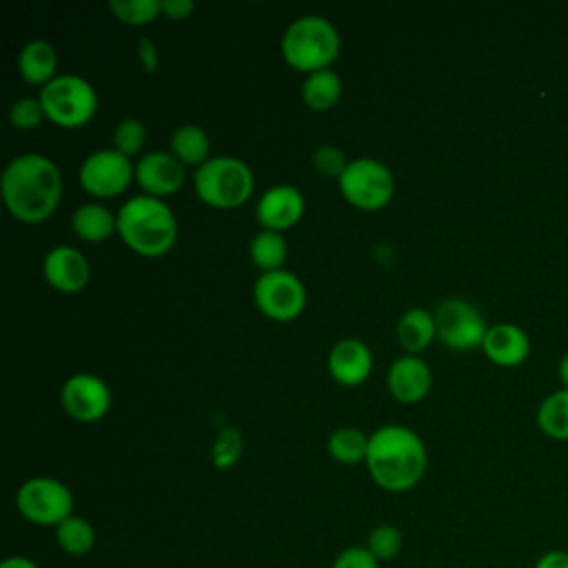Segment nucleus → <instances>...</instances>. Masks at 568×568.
<instances>
[{
  "instance_id": "6e6552de",
  "label": "nucleus",
  "mask_w": 568,
  "mask_h": 568,
  "mask_svg": "<svg viewBox=\"0 0 568 568\" xmlns=\"http://www.w3.org/2000/svg\"><path fill=\"white\" fill-rule=\"evenodd\" d=\"M16 508L27 521L55 528L73 515V493L55 477H29L16 493Z\"/></svg>"
},
{
  "instance_id": "20e7f679",
  "label": "nucleus",
  "mask_w": 568,
  "mask_h": 568,
  "mask_svg": "<svg viewBox=\"0 0 568 568\" xmlns=\"http://www.w3.org/2000/svg\"><path fill=\"white\" fill-rule=\"evenodd\" d=\"M342 49L337 27L320 13L295 18L282 33L280 51L284 62L302 73L331 69Z\"/></svg>"
},
{
  "instance_id": "58836bf2",
  "label": "nucleus",
  "mask_w": 568,
  "mask_h": 568,
  "mask_svg": "<svg viewBox=\"0 0 568 568\" xmlns=\"http://www.w3.org/2000/svg\"><path fill=\"white\" fill-rule=\"evenodd\" d=\"M557 373H559V379H561V384L568 388V353L561 357Z\"/></svg>"
},
{
  "instance_id": "f03ea898",
  "label": "nucleus",
  "mask_w": 568,
  "mask_h": 568,
  "mask_svg": "<svg viewBox=\"0 0 568 568\" xmlns=\"http://www.w3.org/2000/svg\"><path fill=\"white\" fill-rule=\"evenodd\" d=\"M366 470L371 479L388 493L415 488L428 466L424 439L404 424H384L368 435Z\"/></svg>"
},
{
  "instance_id": "4be33fe9",
  "label": "nucleus",
  "mask_w": 568,
  "mask_h": 568,
  "mask_svg": "<svg viewBox=\"0 0 568 568\" xmlns=\"http://www.w3.org/2000/svg\"><path fill=\"white\" fill-rule=\"evenodd\" d=\"M184 166H202L211 158V140L209 133L197 124H180L171 133V149H169Z\"/></svg>"
},
{
  "instance_id": "0eeeda50",
  "label": "nucleus",
  "mask_w": 568,
  "mask_h": 568,
  "mask_svg": "<svg viewBox=\"0 0 568 568\" xmlns=\"http://www.w3.org/2000/svg\"><path fill=\"white\" fill-rule=\"evenodd\" d=\"M344 200L359 211L384 209L395 193L393 171L377 158H355L337 180Z\"/></svg>"
},
{
  "instance_id": "7c9ffc66",
  "label": "nucleus",
  "mask_w": 568,
  "mask_h": 568,
  "mask_svg": "<svg viewBox=\"0 0 568 568\" xmlns=\"http://www.w3.org/2000/svg\"><path fill=\"white\" fill-rule=\"evenodd\" d=\"M146 144V126L138 118H124L113 129V149L126 158L142 155Z\"/></svg>"
},
{
  "instance_id": "4468645a",
  "label": "nucleus",
  "mask_w": 568,
  "mask_h": 568,
  "mask_svg": "<svg viewBox=\"0 0 568 568\" xmlns=\"http://www.w3.org/2000/svg\"><path fill=\"white\" fill-rule=\"evenodd\" d=\"M42 275L58 293H80L91 280V264L87 255L69 244L51 246L42 257Z\"/></svg>"
},
{
  "instance_id": "aec40b11",
  "label": "nucleus",
  "mask_w": 568,
  "mask_h": 568,
  "mask_svg": "<svg viewBox=\"0 0 568 568\" xmlns=\"http://www.w3.org/2000/svg\"><path fill=\"white\" fill-rule=\"evenodd\" d=\"M73 233L89 244L118 235V215L102 202H84L71 213Z\"/></svg>"
},
{
  "instance_id": "4c0bfd02",
  "label": "nucleus",
  "mask_w": 568,
  "mask_h": 568,
  "mask_svg": "<svg viewBox=\"0 0 568 568\" xmlns=\"http://www.w3.org/2000/svg\"><path fill=\"white\" fill-rule=\"evenodd\" d=\"M0 568H40L33 559L24 557V555H13V557H7Z\"/></svg>"
},
{
  "instance_id": "c85d7f7f",
  "label": "nucleus",
  "mask_w": 568,
  "mask_h": 568,
  "mask_svg": "<svg viewBox=\"0 0 568 568\" xmlns=\"http://www.w3.org/2000/svg\"><path fill=\"white\" fill-rule=\"evenodd\" d=\"M244 450V439L242 433L235 426H224L211 446V462L217 470H229L233 468Z\"/></svg>"
},
{
  "instance_id": "ddd939ff",
  "label": "nucleus",
  "mask_w": 568,
  "mask_h": 568,
  "mask_svg": "<svg viewBox=\"0 0 568 568\" xmlns=\"http://www.w3.org/2000/svg\"><path fill=\"white\" fill-rule=\"evenodd\" d=\"M186 166L171 151H149L135 160V184L144 195L169 197L182 189Z\"/></svg>"
},
{
  "instance_id": "bb28decb",
  "label": "nucleus",
  "mask_w": 568,
  "mask_h": 568,
  "mask_svg": "<svg viewBox=\"0 0 568 568\" xmlns=\"http://www.w3.org/2000/svg\"><path fill=\"white\" fill-rule=\"evenodd\" d=\"M55 541L67 555L80 557L95 546V530L84 517L71 515L55 526Z\"/></svg>"
},
{
  "instance_id": "473e14b6",
  "label": "nucleus",
  "mask_w": 568,
  "mask_h": 568,
  "mask_svg": "<svg viewBox=\"0 0 568 568\" xmlns=\"http://www.w3.org/2000/svg\"><path fill=\"white\" fill-rule=\"evenodd\" d=\"M348 162H351V160L346 158V153H344L339 146H335V144H320V146L313 151V155H311L313 169H315L320 175L333 178V180H339V178H342V173L346 171Z\"/></svg>"
},
{
  "instance_id": "dca6fc26",
  "label": "nucleus",
  "mask_w": 568,
  "mask_h": 568,
  "mask_svg": "<svg viewBox=\"0 0 568 568\" xmlns=\"http://www.w3.org/2000/svg\"><path fill=\"white\" fill-rule=\"evenodd\" d=\"M326 368L337 384L359 386L373 371V353L359 337H342L331 346Z\"/></svg>"
},
{
  "instance_id": "c756f323",
  "label": "nucleus",
  "mask_w": 568,
  "mask_h": 568,
  "mask_svg": "<svg viewBox=\"0 0 568 568\" xmlns=\"http://www.w3.org/2000/svg\"><path fill=\"white\" fill-rule=\"evenodd\" d=\"M404 546V535L397 526L393 524H379L375 526L368 537H366V550L382 564V561H390L399 555Z\"/></svg>"
},
{
  "instance_id": "e433bc0d",
  "label": "nucleus",
  "mask_w": 568,
  "mask_h": 568,
  "mask_svg": "<svg viewBox=\"0 0 568 568\" xmlns=\"http://www.w3.org/2000/svg\"><path fill=\"white\" fill-rule=\"evenodd\" d=\"M532 568H568V550H546L537 557Z\"/></svg>"
},
{
  "instance_id": "2eb2a0df",
  "label": "nucleus",
  "mask_w": 568,
  "mask_h": 568,
  "mask_svg": "<svg viewBox=\"0 0 568 568\" xmlns=\"http://www.w3.org/2000/svg\"><path fill=\"white\" fill-rule=\"evenodd\" d=\"M304 209H306V202L297 186L273 184L260 195L255 204V217L262 229L284 233L302 220Z\"/></svg>"
},
{
  "instance_id": "5701e85b",
  "label": "nucleus",
  "mask_w": 568,
  "mask_h": 568,
  "mask_svg": "<svg viewBox=\"0 0 568 568\" xmlns=\"http://www.w3.org/2000/svg\"><path fill=\"white\" fill-rule=\"evenodd\" d=\"M342 98V78L333 69L304 75L302 100L311 111H331Z\"/></svg>"
},
{
  "instance_id": "7ed1b4c3",
  "label": "nucleus",
  "mask_w": 568,
  "mask_h": 568,
  "mask_svg": "<svg viewBox=\"0 0 568 568\" xmlns=\"http://www.w3.org/2000/svg\"><path fill=\"white\" fill-rule=\"evenodd\" d=\"M118 237L142 257H162L178 242V217L173 209L151 195H133L115 211Z\"/></svg>"
},
{
  "instance_id": "a211bd4d",
  "label": "nucleus",
  "mask_w": 568,
  "mask_h": 568,
  "mask_svg": "<svg viewBox=\"0 0 568 568\" xmlns=\"http://www.w3.org/2000/svg\"><path fill=\"white\" fill-rule=\"evenodd\" d=\"M484 355L504 368L519 366L528 353H530V339L524 328L510 322H499L488 326L484 344H481Z\"/></svg>"
},
{
  "instance_id": "9b49d317",
  "label": "nucleus",
  "mask_w": 568,
  "mask_h": 568,
  "mask_svg": "<svg viewBox=\"0 0 568 568\" xmlns=\"http://www.w3.org/2000/svg\"><path fill=\"white\" fill-rule=\"evenodd\" d=\"M437 342H442L450 351H473L481 348L486 337V320L470 302L462 297H448L437 304L433 311Z\"/></svg>"
},
{
  "instance_id": "f257e3e1",
  "label": "nucleus",
  "mask_w": 568,
  "mask_h": 568,
  "mask_svg": "<svg viewBox=\"0 0 568 568\" xmlns=\"http://www.w3.org/2000/svg\"><path fill=\"white\" fill-rule=\"evenodd\" d=\"M62 186L58 164L42 153H20L11 158L0 178L7 211L24 224L49 220L60 206Z\"/></svg>"
},
{
  "instance_id": "c9c22d12",
  "label": "nucleus",
  "mask_w": 568,
  "mask_h": 568,
  "mask_svg": "<svg viewBox=\"0 0 568 568\" xmlns=\"http://www.w3.org/2000/svg\"><path fill=\"white\" fill-rule=\"evenodd\" d=\"M193 11V0H162V16L169 20H186Z\"/></svg>"
},
{
  "instance_id": "a878e982",
  "label": "nucleus",
  "mask_w": 568,
  "mask_h": 568,
  "mask_svg": "<svg viewBox=\"0 0 568 568\" xmlns=\"http://www.w3.org/2000/svg\"><path fill=\"white\" fill-rule=\"evenodd\" d=\"M539 430L559 442H568V388L548 395L537 408Z\"/></svg>"
},
{
  "instance_id": "393cba45",
  "label": "nucleus",
  "mask_w": 568,
  "mask_h": 568,
  "mask_svg": "<svg viewBox=\"0 0 568 568\" xmlns=\"http://www.w3.org/2000/svg\"><path fill=\"white\" fill-rule=\"evenodd\" d=\"M326 448L337 464H344V466L364 464L368 453V435L355 426H339L328 435Z\"/></svg>"
},
{
  "instance_id": "f704fd0d",
  "label": "nucleus",
  "mask_w": 568,
  "mask_h": 568,
  "mask_svg": "<svg viewBox=\"0 0 568 568\" xmlns=\"http://www.w3.org/2000/svg\"><path fill=\"white\" fill-rule=\"evenodd\" d=\"M138 62L146 73H155L160 67V53L153 40L149 38H140L138 40Z\"/></svg>"
},
{
  "instance_id": "72a5a7b5",
  "label": "nucleus",
  "mask_w": 568,
  "mask_h": 568,
  "mask_svg": "<svg viewBox=\"0 0 568 568\" xmlns=\"http://www.w3.org/2000/svg\"><path fill=\"white\" fill-rule=\"evenodd\" d=\"M331 568H379V561L366 550V546H348L333 559Z\"/></svg>"
},
{
  "instance_id": "423d86ee",
  "label": "nucleus",
  "mask_w": 568,
  "mask_h": 568,
  "mask_svg": "<svg viewBox=\"0 0 568 568\" xmlns=\"http://www.w3.org/2000/svg\"><path fill=\"white\" fill-rule=\"evenodd\" d=\"M38 100L47 120L60 129H82L98 111L95 87L78 73H58L38 91Z\"/></svg>"
},
{
  "instance_id": "9d476101",
  "label": "nucleus",
  "mask_w": 568,
  "mask_h": 568,
  "mask_svg": "<svg viewBox=\"0 0 568 568\" xmlns=\"http://www.w3.org/2000/svg\"><path fill=\"white\" fill-rule=\"evenodd\" d=\"M253 300L266 320L293 322L306 308V286L286 268L260 273L253 284Z\"/></svg>"
},
{
  "instance_id": "f8f14e48",
  "label": "nucleus",
  "mask_w": 568,
  "mask_h": 568,
  "mask_svg": "<svg viewBox=\"0 0 568 568\" xmlns=\"http://www.w3.org/2000/svg\"><path fill=\"white\" fill-rule=\"evenodd\" d=\"M111 388L95 373H73L60 388V404L64 413L82 424L102 419L111 410Z\"/></svg>"
},
{
  "instance_id": "6ab92c4d",
  "label": "nucleus",
  "mask_w": 568,
  "mask_h": 568,
  "mask_svg": "<svg viewBox=\"0 0 568 568\" xmlns=\"http://www.w3.org/2000/svg\"><path fill=\"white\" fill-rule=\"evenodd\" d=\"M18 73L31 87H44L58 75V51L49 40L33 38L18 53Z\"/></svg>"
},
{
  "instance_id": "cd10ccee",
  "label": "nucleus",
  "mask_w": 568,
  "mask_h": 568,
  "mask_svg": "<svg viewBox=\"0 0 568 568\" xmlns=\"http://www.w3.org/2000/svg\"><path fill=\"white\" fill-rule=\"evenodd\" d=\"M109 11L129 27H144L162 16V0H111Z\"/></svg>"
},
{
  "instance_id": "b1692460",
  "label": "nucleus",
  "mask_w": 568,
  "mask_h": 568,
  "mask_svg": "<svg viewBox=\"0 0 568 568\" xmlns=\"http://www.w3.org/2000/svg\"><path fill=\"white\" fill-rule=\"evenodd\" d=\"M286 257H288V242L284 233L262 229L248 242V260L260 273L284 268Z\"/></svg>"
},
{
  "instance_id": "1a4fd4ad",
  "label": "nucleus",
  "mask_w": 568,
  "mask_h": 568,
  "mask_svg": "<svg viewBox=\"0 0 568 568\" xmlns=\"http://www.w3.org/2000/svg\"><path fill=\"white\" fill-rule=\"evenodd\" d=\"M78 182L84 193L95 197V202L113 200L122 195L131 182H135V162H131V158L122 155L113 146L98 149L82 160L78 169Z\"/></svg>"
},
{
  "instance_id": "2f4dec72",
  "label": "nucleus",
  "mask_w": 568,
  "mask_h": 568,
  "mask_svg": "<svg viewBox=\"0 0 568 568\" xmlns=\"http://www.w3.org/2000/svg\"><path fill=\"white\" fill-rule=\"evenodd\" d=\"M44 120H47V115H44V109H42L38 95L36 98L22 95L9 104V122L18 131L38 129Z\"/></svg>"
},
{
  "instance_id": "412c9836",
  "label": "nucleus",
  "mask_w": 568,
  "mask_h": 568,
  "mask_svg": "<svg viewBox=\"0 0 568 568\" xmlns=\"http://www.w3.org/2000/svg\"><path fill=\"white\" fill-rule=\"evenodd\" d=\"M437 339L435 317L422 306H413L402 313L397 322V342L406 355H419Z\"/></svg>"
},
{
  "instance_id": "f3484780",
  "label": "nucleus",
  "mask_w": 568,
  "mask_h": 568,
  "mask_svg": "<svg viewBox=\"0 0 568 568\" xmlns=\"http://www.w3.org/2000/svg\"><path fill=\"white\" fill-rule=\"evenodd\" d=\"M433 384L430 366L419 355H399L386 371V388L402 404L422 402Z\"/></svg>"
},
{
  "instance_id": "39448f33",
  "label": "nucleus",
  "mask_w": 568,
  "mask_h": 568,
  "mask_svg": "<svg viewBox=\"0 0 568 568\" xmlns=\"http://www.w3.org/2000/svg\"><path fill=\"white\" fill-rule=\"evenodd\" d=\"M195 195L211 209H237L255 191L253 169L235 155H211L193 173Z\"/></svg>"
}]
</instances>
